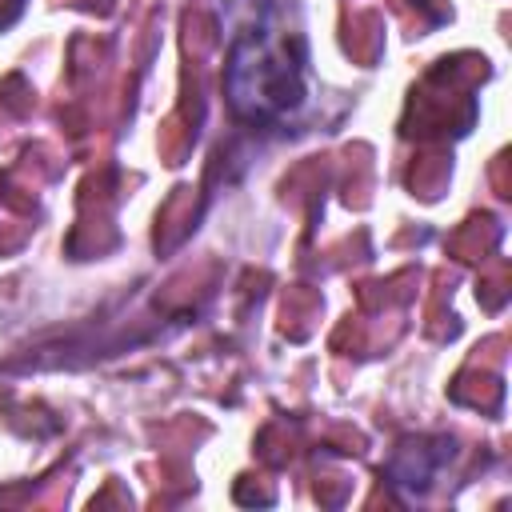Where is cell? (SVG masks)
Returning a JSON list of instances; mask_svg holds the SVG:
<instances>
[{"instance_id":"6da1fadb","label":"cell","mask_w":512,"mask_h":512,"mask_svg":"<svg viewBox=\"0 0 512 512\" xmlns=\"http://www.w3.org/2000/svg\"><path fill=\"white\" fill-rule=\"evenodd\" d=\"M224 100L252 128H288L308 104V44L272 20H256L228 40Z\"/></svg>"}]
</instances>
